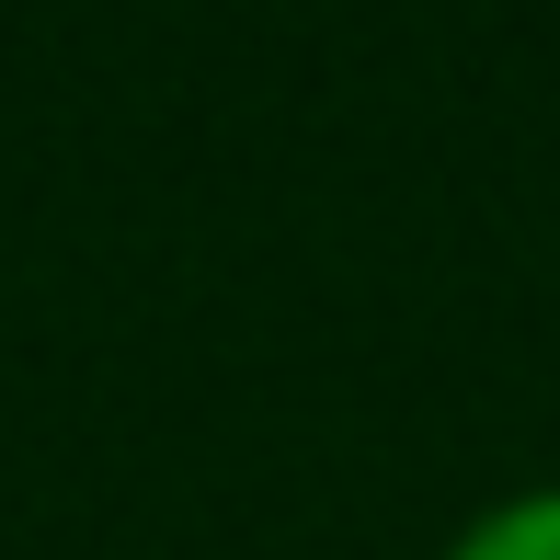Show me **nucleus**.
<instances>
[{"label": "nucleus", "instance_id": "1", "mask_svg": "<svg viewBox=\"0 0 560 560\" xmlns=\"http://www.w3.org/2000/svg\"><path fill=\"white\" fill-rule=\"evenodd\" d=\"M446 560H560V480H538V492H503V503H480V515L446 538Z\"/></svg>", "mask_w": 560, "mask_h": 560}]
</instances>
